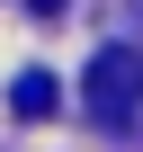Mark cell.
I'll return each mask as SVG.
<instances>
[{
  "instance_id": "obj_1",
  "label": "cell",
  "mask_w": 143,
  "mask_h": 152,
  "mask_svg": "<svg viewBox=\"0 0 143 152\" xmlns=\"http://www.w3.org/2000/svg\"><path fill=\"white\" fill-rule=\"evenodd\" d=\"M81 99L98 125H134L143 116V45H98L81 72Z\"/></svg>"
},
{
  "instance_id": "obj_3",
  "label": "cell",
  "mask_w": 143,
  "mask_h": 152,
  "mask_svg": "<svg viewBox=\"0 0 143 152\" xmlns=\"http://www.w3.org/2000/svg\"><path fill=\"white\" fill-rule=\"evenodd\" d=\"M27 9H36V18H54V9H63V0H27Z\"/></svg>"
},
{
  "instance_id": "obj_2",
  "label": "cell",
  "mask_w": 143,
  "mask_h": 152,
  "mask_svg": "<svg viewBox=\"0 0 143 152\" xmlns=\"http://www.w3.org/2000/svg\"><path fill=\"white\" fill-rule=\"evenodd\" d=\"M54 99H63V90H54V72H18V90H9L18 116H54Z\"/></svg>"
}]
</instances>
